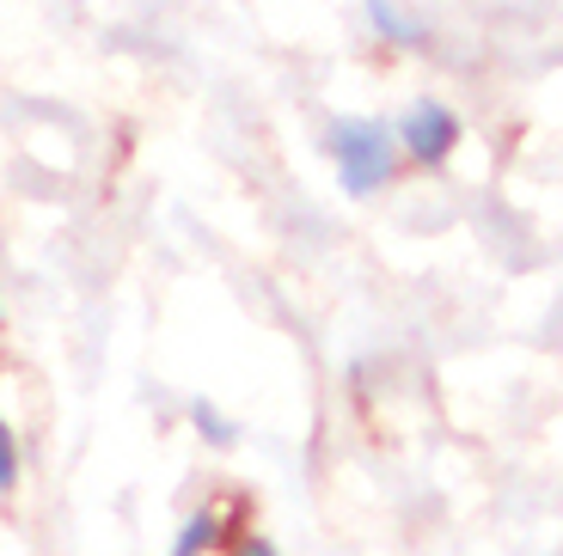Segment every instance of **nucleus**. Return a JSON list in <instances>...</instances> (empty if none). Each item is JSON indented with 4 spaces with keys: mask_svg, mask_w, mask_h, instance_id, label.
<instances>
[{
    "mask_svg": "<svg viewBox=\"0 0 563 556\" xmlns=\"http://www.w3.org/2000/svg\"><path fill=\"white\" fill-rule=\"evenodd\" d=\"M331 147H338L343 190L367 196L393 178V135H386L380 123H338L331 129Z\"/></svg>",
    "mask_w": 563,
    "mask_h": 556,
    "instance_id": "1",
    "label": "nucleus"
},
{
    "mask_svg": "<svg viewBox=\"0 0 563 556\" xmlns=\"http://www.w3.org/2000/svg\"><path fill=\"white\" fill-rule=\"evenodd\" d=\"M398 141L410 147V159H422V166H441V159L453 154V141H460V116H453L448 104H410Z\"/></svg>",
    "mask_w": 563,
    "mask_h": 556,
    "instance_id": "2",
    "label": "nucleus"
},
{
    "mask_svg": "<svg viewBox=\"0 0 563 556\" xmlns=\"http://www.w3.org/2000/svg\"><path fill=\"white\" fill-rule=\"evenodd\" d=\"M214 544V514H190L184 520V538L172 544V556H197V551H209Z\"/></svg>",
    "mask_w": 563,
    "mask_h": 556,
    "instance_id": "3",
    "label": "nucleus"
},
{
    "mask_svg": "<svg viewBox=\"0 0 563 556\" xmlns=\"http://www.w3.org/2000/svg\"><path fill=\"white\" fill-rule=\"evenodd\" d=\"M19 483V446H13V429H7V416H0V496Z\"/></svg>",
    "mask_w": 563,
    "mask_h": 556,
    "instance_id": "4",
    "label": "nucleus"
},
{
    "mask_svg": "<svg viewBox=\"0 0 563 556\" xmlns=\"http://www.w3.org/2000/svg\"><path fill=\"white\" fill-rule=\"evenodd\" d=\"M367 13H374V25H380L386 37H417V31H410V19H398L386 0H367Z\"/></svg>",
    "mask_w": 563,
    "mask_h": 556,
    "instance_id": "5",
    "label": "nucleus"
},
{
    "mask_svg": "<svg viewBox=\"0 0 563 556\" xmlns=\"http://www.w3.org/2000/svg\"><path fill=\"white\" fill-rule=\"evenodd\" d=\"M190 416H197V429H202V434H209V441H214V446H227V441H233V429H227V422H221V416H214L209 403H197V410H190Z\"/></svg>",
    "mask_w": 563,
    "mask_h": 556,
    "instance_id": "6",
    "label": "nucleus"
},
{
    "mask_svg": "<svg viewBox=\"0 0 563 556\" xmlns=\"http://www.w3.org/2000/svg\"><path fill=\"white\" fill-rule=\"evenodd\" d=\"M233 556H276V544H264V538H240V544H233Z\"/></svg>",
    "mask_w": 563,
    "mask_h": 556,
    "instance_id": "7",
    "label": "nucleus"
}]
</instances>
